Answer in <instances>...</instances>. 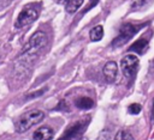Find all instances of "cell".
I'll list each match as a JSON object with an SVG mask.
<instances>
[{
	"label": "cell",
	"mask_w": 154,
	"mask_h": 140,
	"mask_svg": "<svg viewBox=\"0 0 154 140\" xmlns=\"http://www.w3.org/2000/svg\"><path fill=\"white\" fill-rule=\"evenodd\" d=\"M45 118V112L41 110H31L29 112H25L24 115H22L16 124H14V129L17 133H24L26 130H29L32 126L40 123L42 120Z\"/></svg>",
	"instance_id": "1"
},
{
	"label": "cell",
	"mask_w": 154,
	"mask_h": 140,
	"mask_svg": "<svg viewBox=\"0 0 154 140\" xmlns=\"http://www.w3.org/2000/svg\"><path fill=\"white\" fill-rule=\"evenodd\" d=\"M147 24H131V23H125L120 26L119 29V34L118 36L112 41V47L113 48H118L124 45L128 41H130V38H132L142 28H144Z\"/></svg>",
	"instance_id": "2"
},
{
	"label": "cell",
	"mask_w": 154,
	"mask_h": 140,
	"mask_svg": "<svg viewBox=\"0 0 154 140\" xmlns=\"http://www.w3.org/2000/svg\"><path fill=\"white\" fill-rule=\"evenodd\" d=\"M38 13H40V10H38L37 4L25 5L23 7V10L19 12V14L17 16V19L14 22V28L20 29V28H24L26 25H30L31 23H34L37 19Z\"/></svg>",
	"instance_id": "3"
},
{
	"label": "cell",
	"mask_w": 154,
	"mask_h": 140,
	"mask_svg": "<svg viewBox=\"0 0 154 140\" xmlns=\"http://www.w3.org/2000/svg\"><path fill=\"white\" fill-rule=\"evenodd\" d=\"M47 43V35L43 31H36L25 44L23 49V54L25 57H35L36 54L46 45Z\"/></svg>",
	"instance_id": "4"
},
{
	"label": "cell",
	"mask_w": 154,
	"mask_h": 140,
	"mask_svg": "<svg viewBox=\"0 0 154 140\" xmlns=\"http://www.w3.org/2000/svg\"><path fill=\"white\" fill-rule=\"evenodd\" d=\"M89 121H90V118L88 117V118H83L81 121H77V122L72 123L70 127H67L64 130L63 135L58 140H73V139H76L77 136H79L85 130V128L88 127Z\"/></svg>",
	"instance_id": "5"
},
{
	"label": "cell",
	"mask_w": 154,
	"mask_h": 140,
	"mask_svg": "<svg viewBox=\"0 0 154 140\" xmlns=\"http://www.w3.org/2000/svg\"><path fill=\"white\" fill-rule=\"evenodd\" d=\"M138 57H136L135 55H125L122 61H120V67H122V72L126 78H132L137 69H138Z\"/></svg>",
	"instance_id": "6"
},
{
	"label": "cell",
	"mask_w": 154,
	"mask_h": 140,
	"mask_svg": "<svg viewBox=\"0 0 154 140\" xmlns=\"http://www.w3.org/2000/svg\"><path fill=\"white\" fill-rule=\"evenodd\" d=\"M102 72H103V75H105V79L107 83H113L116 80V77H117V72H118V66L114 61H108L103 68H102Z\"/></svg>",
	"instance_id": "7"
},
{
	"label": "cell",
	"mask_w": 154,
	"mask_h": 140,
	"mask_svg": "<svg viewBox=\"0 0 154 140\" xmlns=\"http://www.w3.org/2000/svg\"><path fill=\"white\" fill-rule=\"evenodd\" d=\"M54 135V130L51 127H40L32 134L34 140H52Z\"/></svg>",
	"instance_id": "8"
},
{
	"label": "cell",
	"mask_w": 154,
	"mask_h": 140,
	"mask_svg": "<svg viewBox=\"0 0 154 140\" xmlns=\"http://www.w3.org/2000/svg\"><path fill=\"white\" fill-rule=\"evenodd\" d=\"M148 44H149V42H148V38H146V37H142V38H140V39H137L135 43H132L131 45H130V48H129V51H135L136 54H143L146 50H147V48H148Z\"/></svg>",
	"instance_id": "9"
},
{
	"label": "cell",
	"mask_w": 154,
	"mask_h": 140,
	"mask_svg": "<svg viewBox=\"0 0 154 140\" xmlns=\"http://www.w3.org/2000/svg\"><path fill=\"white\" fill-rule=\"evenodd\" d=\"M75 104L77 108L82 109V110H88V109H91L94 106V101L90 98V97H85V96H82V97H78L76 101H75Z\"/></svg>",
	"instance_id": "10"
},
{
	"label": "cell",
	"mask_w": 154,
	"mask_h": 140,
	"mask_svg": "<svg viewBox=\"0 0 154 140\" xmlns=\"http://www.w3.org/2000/svg\"><path fill=\"white\" fill-rule=\"evenodd\" d=\"M89 37L93 42H96V41H100L102 37H103V28L101 25H96L94 26L90 32H89Z\"/></svg>",
	"instance_id": "11"
},
{
	"label": "cell",
	"mask_w": 154,
	"mask_h": 140,
	"mask_svg": "<svg viewBox=\"0 0 154 140\" xmlns=\"http://www.w3.org/2000/svg\"><path fill=\"white\" fill-rule=\"evenodd\" d=\"M83 1H84V0H70V1L66 4V7H65L66 12H67V13H75V12L82 6Z\"/></svg>",
	"instance_id": "12"
},
{
	"label": "cell",
	"mask_w": 154,
	"mask_h": 140,
	"mask_svg": "<svg viewBox=\"0 0 154 140\" xmlns=\"http://www.w3.org/2000/svg\"><path fill=\"white\" fill-rule=\"evenodd\" d=\"M114 140H134V136H132L129 132L122 129V130H119V132L116 134Z\"/></svg>",
	"instance_id": "13"
},
{
	"label": "cell",
	"mask_w": 154,
	"mask_h": 140,
	"mask_svg": "<svg viewBox=\"0 0 154 140\" xmlns=\"http://www.w3.org/2000/svg\"><path fill=\"white\" fill-rule=\"evenodd\" d=\"M141 110H142V106L140 104H137V103H132L128 108V112L131 114V115H137V114L141 112Z\"/></svg>",
	"instance_id": "14"
},
{
	"label": "cell",
	"mask_w": 154,
	"mask_h": 140,
	"mask_svg": "<svg viewBox=\"0 0 154 140\" xmlns=\"http://www.w3.org/2000/svg\"><path fill=\"white\" fill-rule=\"evenodd\" d=\"M147 2H148V0H132L131 8H132V10H138V8L143 7Z\"/></svg>",
	"instance_id": "15"
},
{
	"label": "cell",
	"mask_w": 154,
	"mask_h": 140,
	"mask_svg": "<svg viewBox=\"0 0 154 140\" xmlns=\"http://www.w3.org/2000/svg\"><path fill=\"white\" fill-rule=\"evenodd\" d=\"M46 91V89H42V90H40V91H36V92H34V93H30V95H28V99H30V98H35V97H38V96H41L43 92Z\"/></svg>",
	"instance_id": "16"
},
{
	"label": "cell",
	"mask_w": 154,
	"mask_h": 140,
	"mask_svg": "<svg viewBox=\"0 0 154 140\" xmlns=\"http://www.w3.org/2000/svg\"><path fill=\"white\" fill-rule=\"evenodd\" d=\"M97 2H99V0H90V4H89V6H88V7H87V8L84 10V12H83V13L88 12L89 10H91V8H93V7H94V6H95V5L97 4Z\"/></svg>",
	"instance_id": "17"
},
{
	"label": "cell",
	"mask_w": 154,
	"mask_h": 140,
	"mask_svg": "<svg viewBox=\"0 0 154 140\" xmlns=\"http://www.w3.org/2000/svg\"><path fill=\"white\" fill-rule=\"evenodd\" d=\"M61 109H67V106H66V103H65V101H61L60 103H59V105L55 108V110H61Z\"/></svg>",
	"instance_id": "18"
},
{
	"label": "cell",
	"mask_w": 154,
	"mask_h": 140,
	"mask_svg": "<svg viewBox=\"0 0 154 140\" xmlns=\"http://www.w3.org/2000/svg\"><path fill=\"white\" fill-rule=\"evenodd\" d=\"M69 1H70V0H55V2L59 4V5H66Z\"/></svg>",
	"instance_id": "19"
},
{
	"label": "cell",
	"mask_w": 154,
	"mask_h": 140,
	"mask_svg": "<svg viewBox=\"0 0 154 140\" xmlns=\"http://www.w3.org/2000/svg\"><path fill=\"white\" fill-rule=\"evenodd\" d=\"M152 68H153V69H154V60H153V61H152Z\"/></svg>",
	"instance_id": "20"
}]
</instances>
